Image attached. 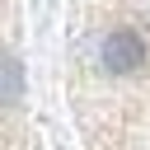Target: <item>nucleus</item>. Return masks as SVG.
Segmentation results:
<instances>
[{
	"label": "nucleus",
	"instance_id": "1",
	"mask_svg": "<svg viewBox=\"0 0 150 150\" xmlns=\"http://www.w3.org/2000/svg\"><path fill=\"white\" fill-rule=\"evenodd\" d=\"M98 56H103V66H108L112 75H131V70L145 66V42H141L136 33H127V28H117V33L103 38Z\"/></svg>",
	"mask_w": 150,
	"mask_h": 150
}]
</instances>
